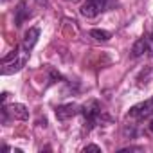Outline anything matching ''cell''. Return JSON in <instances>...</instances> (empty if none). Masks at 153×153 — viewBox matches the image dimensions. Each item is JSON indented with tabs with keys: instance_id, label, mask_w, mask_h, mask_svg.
<instances>
[{
	"instance_id": "30bf717a",
	"label": "cell",
	"mask_w": 153,
	"mask_h": 153,
	"mask_svg": "<svg viewBox=\"0 0 153 153\" xmlns=\"http://www.w3.org/2000/svg\"><path fill=\"white\" fill-rule=\"evenodd\" d=\"M90 36L97 42H108L112 38V33L110 31H105V29H92L90 31Z\"/></svg>"
},
{
	"instance_id": "52a82bcc",
	"label": "cell",
	"mask_w": 153,
	"mask_h": 153,
	"mask_svg": "<svg viewBox=\"0 0 153 153\" xmlns=\"http://www.w3.org/2000/svg\"><path fill=\"white\" fill-rule=\"evenodd\" d=\"M7 112L13 119H18V121H27L29 119V108L22 103H13L7 106Z\"/></svg>"
},
{
	"instance_id": "6da1fadb",
	"label": "cell",
	"mask_w": 153,
	"mask_h": 153,
	"mask_svg": "<svg viewBox=\"0 0 153 153\" xmlns=\"http://www.w3.org/2000/svg\"><path fill=\"white\" fill-rule=\"evenodd\" d=\"M29 56H31V51H27L22 45H18L15 51H11L7 56L2 58V76H9V74L20 72L25 67V63L29 61Z\"/></svg>"
},
{
	"instance_id": "8992f818",
	"label": "cell",
	"mask_w": 153,
	"mask_h": 153,
	"mask_svg": "<svg viewBox=\"0 0 153 153\" xmlns=\"http://www.w3.org/2000/svg\"><path fill=\"white\" fill-rule=\"evenodd\" d=\"M149 47H151V36L146 34V36L139 38V40L133 43V47H131V56H133V58H139V56H142L144 52H148Z\"/></svg>"
},
{
	"instance_id": "7a4b0ae2",
	"label": "cell",
	"mask_w": 153,
	"mask_h": 153,
	"mask_svg": "<svg viewBox=\"0 0 153 153\" xmlns=\"http://www.w3.org/2000/svg\"><path fill=\"white\" fill-rule=\"evenodd\" d=\"M79 114L83 115L87 131H90L94 126H97V124L103 121L105 110H103V106H101V103H99L97 99H90V101H87V103L81 106V112H79Z\"/></svg>"
},
{
	"instance_id": "277c9868",
	"label": "cell",
	"mask_w": 153,
	"mask_h": 153,
	"mask_svg": "<svg viewBox=\"0 0 153 153\" xmlns=\"http://www.w3.org/2000/svg\"><path fill=\"white\" fill-rule=\"evenodd\" d=\"M106 4H108V0H85L79 13L85 18H96L99 13L106 9Z\"/></svg>"
},
{
	"instance_id": "ba28073f",
	"label": "cell",
	"mask_w": 153,
	"mask_h": 153,
	"mask_svg": "<svg viewBox=\"0 0 153 153\" xmlns=\"http://www.w3.org/2000/svg\"><path fill=\"white\" fill-rule=\"evenodd\" d=\"M38 38H40V29H38V27H31V29L25 33V36H24L22 47H24V49H27V51H33V47L36 45Z\"/></svg>"
},
{
	"instance_id": "8fae6325",
	"label": "cell",
	"mask_w": 153,
	"mask_h": 153,
	"mask_svg": "<svg viewBox=\"0 0 153 153\" xmlns=\"http://www.w3.org/2000/svg\"><path fill=\"white\" fill-rule=\"evenodd\" d=\"M83 151H85V153H87V151H99V153H101V148L96 146V144H88V146L83 148Z\"/></svg>"
},
{
	"instance_id": "7c38bea8",
	"label": "cell",
	"mask_w": 153,
	"mask_h": 153,
	"mask_svg": "<svg viewBox=\"0 0 153 153\" xmlns=\"http://www.w3.org/2000/svg\"><path fill=\"white\" fill-rule=\"evenodd\" d=\"M142 148L140 146H130V148H123V149H119V153H124V151H140Z\"/></svg>"
},
{
	"instance_id": "3957f363",
	"label": "cell",
	"mask_w": 153,
	"mask_h": 153,
	"mask_svg": "<svg viewBox=\"0 0 153 153\" xmlns=\"http://www.w3.org/2000/svg\"><path fill=\"white\" fill-rule=\"evenodd\" d=\"M128 117H131L135 121H144V119L153 117V97H149V99L131 106L130 112H128Z\"/></svg>"
},
{
	"instance_id": "5bb4252c",
	"label": "cell",
	"mask_w": 153,
	"mask_h": 153,
	"mask_svg": "<svg viewBox=\"0 0 153 153\" xmlns=\"http://www.w3.org/2000/svg\"><path fill=\"white\" fill-rule=\"evenodd\" d=\"M38 2H40V4H45V6H47V0H38Z\"/></svg>"
},
{
	"instance_id": "9c48e42d",
	"label": "cell",
	"mask_w": 153,
	"mask_h": 153,
	"mask_svg": "<svg viewBox=\"0 0 153 153\" xmlns=\"http://www.w3.org/2000/svg\"><path fill=\"white\" fill-rule=\"evenodd\" d=\"M29 16H31V13H29V9H27V4L22 0V2L16 6V9H15V25H16V27H20V25H22Z\"/></svg>"
},
{
	"instance_id": "5b68a950",
	"label": "cell",
	"mask_w": 153,
	"mask_h": 153,
	"mask_svg": "<svg viewBox=\"0 0 153 153\" xmlns=\"http://www.w3.org/2000/svg\"><path fill=\"white\" fill-rule=\"evenodd\" d=\"M79 112H81V106H78L76 103H65V105H58L54 108V114H56L58 121H68L74 115H78Z\"/></svg>"
},
{
	"instance_id": "4fadbf2b",
	"label": "cell",
	"mask_w": 153,
	"mask_h": 153,
	"mask_svg": "<svg viewBox=\"0 0 153 153\" xmlns=\"http://www.w3.org/2000/svg\"><path fill=\"white\" fill-rule=\"evenodd\" d=\"M148 130L153 133V117H151V121H149V124H148Z\"/></svg>"
}]
</instances>
